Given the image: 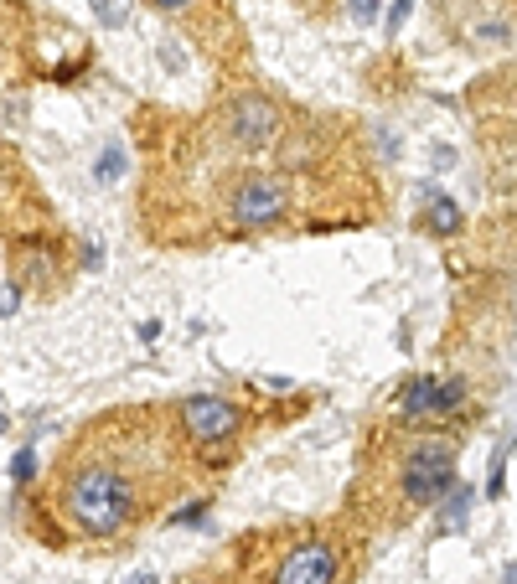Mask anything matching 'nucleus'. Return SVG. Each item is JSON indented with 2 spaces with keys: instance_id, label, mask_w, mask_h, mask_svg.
<instances>
[{
  "instance_id": "nucleus-1",
  "label": "nucleus",
  "mask_w": 517,
  "mask_h": 584,
  "mask_svg": "<svg viewBox=\"0 0 517 584\" xmlns=\"http://www.w3.org/2000/svg\"><path fill=\"white\" fill-rule=\"evenodd\" d=\"M57 502H63L68 522L83 533V538H119L135 522L140 512V486L114 466V460L104 455H88L78 460V466L63 476V486H57Z\"/></svg>"
},
{
  "instance_id": "nucleus-2",
  "label": "nucleus",
  "mask_w": 517,
  "mask_h": 584,
  "mask_svg": "<svg viewBox=\"0 0 517 584\" xmlns=\"http://www.w3.org/2000/svg\"><path fill=\"white\" fill-rule=\"evenodd\" d=\"M347 579V543L326 528H306L280 543L264 584H342Z\"/></svg>"
},
{
  "instance_id": "nucleus-3",
  "label": "nucleus",
  "mask_w": 517,
  "mask_h": 584,
  "mask_svg": "<svg viewBox=\"0 0 517 584\" xmlns=\"http://www.w3.org/2000/svg\"><path fill=\"white\" fill-rule=\"evenodd\" d=\"M455 491V440L450 435H419L399 455V497L409 512L419 507H440Z\"/></svg>"
},
{
  "instance_id": "nucleus-4",
  "label": "nucleus",
  "mask_w": 517,
  "mask_h": 584,
  "mask_svg": "<svg viewBox=\"0 0 517 584\" xmlns=\"http://www.w3.org/2000/svg\"><path fill=\"white\" fill-rule=\"evenodd\" d=\"M290 176L285 171H243L228 187V228L233 233H269L290 218Z\"/></svg>"
},
{
  "instance_id": "nucleus-5",
  "label": "nucleus",
  "mask_w": 517,
  "mask_h": 584,
  "mask_svg": "<svg viewBox=\"0 0 517 584\" xmlns=\"http://www.w3.org/2000/svg\"><path fill=\"white\" fill-rule=\"evenodd\" d=\"M176 424L197 445V455L207 466H223V460H233V455H223V445H233V435L243 429V409L223 393H192L176 404Z\"/></svg>"
},
{
  "instance_id": "nucleus-6",
  "label": "nucleus",
  "mask_w": 517,
  "mask_h": 584,
  "mask_svg": "<svg viewBox=\"0 0 517 584\" xmlns=\"http://www.w3.org/2000/svg\"><path fill=\"white\" fill-rule=\"evenodd\" d=\"M466 378H450V373H419L399 388V404H393V419L399 424H440V419H455L466 409Z\"/></svg>"
},
{
  "instance_id": "nucleus-7",
  "label": "nucleus",
  "mask_w": 517,
  "mask_h": 584,
  "mask_svg": "<svg viewBox=\"0 0 517 584\" xmlns=\"http://www.w3.org/2000/svg\"><path fill=\"white\" fill-rule=\"evenodd\" d=\"M223 130H228V140L243 150V156H259V150H269L280 140L285 114H280V104L269 94H238V99H228Z\"/></svg>"
},
{
  "instance_id": "nucleus-8",
  "label": "nucleus",
  "mask_w": 517,
  "mask_h": 584,
  "mask_svg": "<svg viewBox=\"0 0 517 584\" xmlns=\"http://www.w3.org/2000/svg\"><path fill=\"white\" fill-rule=\"evenodd\" d=\"M424 228H430V233H440V238L461 233V212H455V202H450V197H440V202H435V212H430V218H424Z\"/></svg>"
},
{
  "instance_id": "nucleus-9",
  "label": "nucleus",
  "mask_w": 517,
  "mask_h": 584,
  "mask_svg": "<svg viewBox=\"0 0 517 584\" xmlns=\"http://www.w3.org/2000/svg\"><path fill=\"white\" fill-rule=\"evenodd\" d=\"M94 16L104 26H125L130 21V6H125V0H94Z\"/></svg>"
},
{
  "instance_id": "nucleus-10",
  "label": "nucleus",
  "mask_w": 517,
  "mask_h": 584,
  "mask_svg": "<svg viewBox=\"0 0 517 584\" xmlns=\"http://www.w3.org/2000/svg\"><path fill=\"white\" fill-rule=\"evenodd\" d=\"M32 471H37V460H32V450H21L16 460H11V481L21 486V481H32Z\"/></svg>"
},
{
  "instance_id": "nucleus-11",
  "label": "nucleus",
  "mask_w": 517,
  "mask_h": 584,
  "mask_svg": "<svg viewBox=\"0 0 517 584\" xmlns=\"http://www.w3.org/2000/svg\"><path fill=\"white\" fill-rule=\"evenodd\" d=\"M21 311V290L16 285H0V316H16Z\"/></svg>"
},
{
  "instance_id": "nucleus-12",
  "label": "nucleus",
  "mask_w": 517,
  "mask_h": 584,
  "mask_svg": "<svg viewBox=\"0 0 517 584\" xmlns=\"http://www.w3.org/2000/svg\"><path fill=\"white\" fill-rule=\"evenodd\" d=\"M119 161H125V156H119V150H109V156H99V171H94V176H99V181H114V176H119Z\"/></svg>"
},
{
  "instance_id": "nucleus-13",
  "label": "nucleus",
  "mask_w": 517,
  "mask_h": 584,
  "mask_svg": "<svg viewBox=\"0 0 517 584\" xmlns=\"http://www.w3.org/2000/svg\"><path fill=\"white\" fill-rule=\"evenodd\" d=\"M150 11H161V16H176V11H187V6H197V0H145Z\"/></svg>"
},
{
  "instance_id": "nucleus-14",
  "label": "nucleus",
  "mask_w": 517,
  "mask_h": 584,
  "mask_svg": "<svg viewBox=\"0 0 517 584\" xmlns=\"http://www.w3.org/2000/svg\"><path fill=\"white\" fill-rule=\"evenodd\" d=\"M352 16H357L362 26H368V21L378 16V0H352Z\"/></svg>"
},
{
  "instance_id": "nucleus-15",
  "label": "nucleus",
  "mask_w": 517,
  "mask_h": 584,
  "mask_svg": "<svg viewBox=\"0 0 517 584\" xmlns=\"http://www.w3.org/2000/svg\"><path fill=\"white\" fill-rule=\"evenodd\" d=\"M130 584H161V579L150 574V569H140V574H130Z\"/></svg>"
},
{
  "instance_id": "nucleus-16",
  "label": "nucleus",
  "mask_w": 517,
  "mask_h": 584,
  "mask_svg": "<svg viewBox=\"0 0 517 584\" xmlns=\"http://www.w3.org/2000/svg\"><path fill=\"white\" fill-rule=\"evenodd\" d=\"M187 584H218V579H212V574H197V579H187Z\"/></svg>"
},
{
  "instance_id": "nucleus-17",
  "label": "nucleus",
  "mask_w": 517,
  "mask_h": 584,
  "mask_svg": "<svg viewBox=\"0 0 517 584\" xmlns=\"http://www.w3.org/2000/svg\"><path fill=\"white\" fill-rule=\"evenodd\" d=\"M507 584H517V564H507Z\"/></svg>"
}]
</instances>
